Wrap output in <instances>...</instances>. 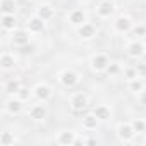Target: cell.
Instances as JSON below:
<instances>
[{"label":"cell","instance_id":"cell-14","mask_svg":"<svg viewBox=\"0 0 146 146\" xmlns=\"http://www.w3.org/2000/svg\"><path fill=\"white\" fill-rule=\"evenodd\" d=\"M76 33H78L79 40H83V41H90V40H93V38L98 35V29H96V26H95L93 23H84L83 26L76 28Z\"/></svg>","mask_w":146,"mask_h":146},{"label":"cell","instance_id":"cell-28","mask_svg":"<svg viewBox=\"0 0 146 146\" xmlns=\"http://www.w3.org/2000/svg\"><path fill=\"white\" fill-rule=\"evenodd\" d=\"M131 33H132V36H136V38H143V36H146V24H141V23L134 24L132 29H131Z\"/></svg>","mask_w":146,"mask_h":146},{"label":"cell","instance_id":"cell-31","mask_svg":"<svg viewBox=\"0 0 146 146\" xmlns=\"http://www.w3.org/2000/svg\"><path fill=\"white\" fill-rule=\"evenodd\" d=\"M137 103H139L141 107H146V88L137 95Z\"/></svg>","mask_w":146,"mask_h":146},{"label":"cell","instance_id":"cell-6","mask_svg":"<svg viewBox=\"0 0 146 146\" xmlns=\"http://www.w3.org/2000/svg\"><path fill=\"white\" fill-rule=\"evenodd\" d=\"M115 134L122 143H131L136 137V131L131 122H119L115 127Z\"/></svg>","mask_w":146,"mask_h":146},{"label":"cell","instance_id":"cell-19","mask_svg":"<svg viewBox=\"0 0 146 146\" xmlns=\"http://www.w3.org/2000/svg\"><path fill=\"white\" fill-rule=\"evenodd\" d=\"M93 113L98 117L100 122H107V120L112 119V108H110L108 105H96V107L93 108Z\"/></svg>","mask_w":146,"mask_h":146},{"label":"cell","instance_id":"cell-23","mask_svg":"<svg viewBox=\"0 0 146 146\" xmlns=\"http://www.w3.org/2000/svg\"><path fill=\"white\" fill-rule=\"evenodd\" d=\"M0 9H2V14H16L17 4L16 0H0Z\"/></svg>","mask_w":146,"mask_h":146},{"label":"cell","instance_id":"cell-9","mask_svg":"<svg viewBox=\"0 0 146 146\" xmlns=\"http://www.w3.org/2000/svg\"><path fill=\"white\" fill-rule=\"evenodd\" d=\"M31 36H33V33L28 28H17L16 31L11 33V41L16 46H26V45H29Z\"/></svg>","mask_w":146,"mask_h":146},{"label":"cell","instance_id":"cell-16","mask_svg":"<svg viewBox=\"0 0 146 146\" xmlns=\"http://www.w3.org/2000/svg\"><path fill=\"white\" fill-rule=\"evenodd\" d=\"M26 28L33 33V35H38V33H41L45 28H46V21H43L40 16H31L29 19H28V23H26Z\"/></svg>","mask_w":146,"mask_h":146},{"label":"cell","instance_id":"cell-11","mask_svg":"<svg viewBox=\"0 0 146 146\" xmlns=\"http://www.w3.org/2000/svg\"><path fill=\"white\" fill-rule=\"evenodd\" d=\"M24 103H26V102H23L21 98L11 96V98H7V102H5V105H4V112H5L7 115H19V113L23 112V108H24Z\"/></svg>","mask_w":146,"mask_h":146},{"label":"cell","instance_id":"cell-26","mask_svg":"<svg viewBox=\"0 0 146 146\" xmlns=\"http://www.w3.org/2000/svg\"><path fill=\"white\" fill-rule=\"evenodd\" d=\"M122 70H124V69H122V65H120L119 62H110L105 72H107V74H108L110 78H115V76L122 74Z\"/></svg>","mask_w":146,"mask_h":146},{"label":"cell","instance_id":"cell-12","mask_svg":"<svg viewBox=\"0 0 146 146\" xmlns=\"http://www.w3.org/2000/svg\"><path fill=\"white\" fill-rule=\"evenodd\" d=\"M67 23H69L70 26H74V28L83 26L84 23H88V14H86V11H83V9H72V11L67 14Z\"/></svg>","mask_w":146,"mask_h":146},{"label":"cell","instance_id":"cell-27","mask_svg":"<svg viewBox=\"0 0 146 146\" xmlns=\"http://www.w3.org/2000/svg\"><path fill=\"white\" fill-rule=\"evenodd\" d=\"M17 98H21L23 102H28V100H31L33 98V88L29 90V88H26V86H21V90L17 91V95H16Z\"/></svg>","mask_w":146,"mask_h":146},{"label":"cell","instance_id":"cell-30","mask_svg":"<svg viewBox=\"0 0 146 146\" xmlns=\"http://www.w3.org/2000/svg\"><path fill=\"white\" fill-rule=\"evenodd\" d=\"M134 67H136V70H137V76L143 78V79H146V62H139V64H136Z\"/></svg>","mask_w":146,"mask_h":146},{"label":"cell","instance_id":"cell-5","mask_svg":"<svg viewBox=\"0 0 146 146\" xmlns=\"http://www.w3.org/2000/svg\"><path fill=\"white\" fill-rule=\"evenodd\" d=\"M125 52H127L129 58H132V60H141V58L146 55V46H144V43H143L139 38H136V40H132V41L127 43Z\"/></svg>","mask_w":146,"mask_h":146},{"label":"cell","instance_id":"cell-8","mask_svg":"<svg viewBox=\"0 0 146 146\" xmlns=\"http://www.w3.org/2000/svg\"><path fill=\"white\" fill-rule=\"evenodd\" d=\"M33 98L38 102H48L53 98V88L46 83H38L33 86Z\"/></svg>","mask_w":146,"mask_h":146},{"label":"cell","instance_id":"cell-29","mask_svg":"<svg viewBox=\"0 0 146 146\" xmlns=\"http://www.w3.org/2000/svg\"><path fill=\"white\" fill-rule=\"evenodd\" d=\"M122 74H124V79H125V83H127V81H131V79H134V78H139V76H137V70H136V67H125V69L122 70Z\"/></svg>","mask_w":146,"mask_h":146},{"label":"cell","instance_id":"cell-20","mask_svg":"<svg viewBox=\"0 0 146 146\" xmlns=\"http://www.w3.org/2000/svg\"><path fill=\"white\" fill-rule=\"evenodd\" d=\"M36 16H40L43 21H52L53 17H55V9L50 5V4H43V5H40L38 9H36Z\"/></svg>","mask_w":146,"mask_h":146},{"label":"cell","instance_id":"cell-25","mask_svg":"<svg viewBox=\"0 0 146 146\" xmlns=\"http://www.w3.org/2000/svg\"><path fill=\"white\" fill-rule=\"evenodd\" d=\"M131 124H132L136 134H146V119H139L137 117V119H132Z\"/></svg>","mask_w":146,"mask_h":146},{"label":"cell","instance_id":"cell-34","mask_svg":"<svg viewBox=\"0 0 146 146\" xmlns=\"http://www.w3.org/2000/svg\"><path fill=\"white\" fill-rule=\"evenodd\" d=\"M144 46H146V43H144Z\"/></svg>","mask_w":146,"mask_h":146},{"label":"cell","instance_id":"cell-4","mask_svg":"<svg viewBox=\"0 0 146 146\" xmlns=\"http://www.w3.org/2000/svg\"><path fill=\"white\" fill-rule=\"evenodd\" d=\"M46 102H38L28 108V117L33 122H45L48 117V107L45 105Z\"/></svg>","mask_w":146,"mask_h":146},{"label":"cell","instance_id":"cell-3","mask_svg":"<svg viewBox=\"0 0 146 146\" xmlns=\"http://www.w3.org/2000/svg\"><path fill=\"white\" fill-rule=\"evenodd\" d=\"M112 26H113V31H115V33H119V35H127V33H131V29H132V26H134V21H132V17H131L129 14H119V16L113 19Z\"/></svg>","mask_w":146,"mask_h":146},{"label":"cell","instance_id":"cell-2","mask_svg":"<svg viewBox=\"0 0 146 146\" xmlns=\"http://www.w3.org/2000/svg\"><path fill=\"white\" fill-rule=\"evenodd\" d=\"M57 79H58L60 86H64V88H74L81 83V74L74 69H62L58 72Z\"/></svg>","mask_w":146,"mask_h":146},{"label":"cell","instance_id":"cell-10","mask_svg":"<svg viewBox=\"0 0 146 146\" xmlns=\"http://www.w3.org/2000/svg\"><path fill=\"white\" fill-rule=\"evenodd\" d=\"M115 11H117V7L112 0H102L96 5V16L100 19H110L115 14Z\"/></svg>","mask_w":146,"mask_h":146},{"label":"cell","instance_id":"cell-32","mask_svg":"<svg viewBox=\"0 0 146 146\" xmlns=\"http://www.w3.org/2000/svg\"><path fill=\"white\" fill-rule=\"evenodd\" d=\"M86 146L88 144V137H84V136H79L78 134V137H76V141H74V146Z\"/></svg>","mask_w":146,"mask_h":146},{"label":"cell","instance_id":"cell-17","mask_svg":"<svg viewBox=\"0 0 146 146\" xmlns=\"http://www.w3.org/2000/svg\"><path fill=\"white\" fill-rule=\"evenodd\" d=\"M0 24H2V29L7 31V33L16 31L17 29V17H16V14H2Z\"/></svg>","mask_w":146,"mask_h":146},{"label":"cell","instance_id":"cell-22","mask_svg":"<svg viewBox=\"0 0 146 146\" xmlns=\"http://www.w3.org/2000/svg\"><path fill=\"white\" fill-rule=\"evenodd\" d=\"M19 90H21V81L19 79H9V81L4 83V91L9 96H16Z\"/></svg>","mask_w":146,"mask_h":146},{"label":"cell","instance_id":"cell-33","mask_svg":"<svg viewBox=\"0 0 146 146\" xmlns=\"http://www.w3.org/2000/svg\"><path fill=\"white\" fill-rule=\"evenodd\" d=\"M143 143H144V144H146V136H144V139H143Z\"/></svg>","mask_w":146,"mask_h":146},{"label":"cell","instance_id":"cell-1","mask_svg":"<svg viewBox=\"0 0 146 146\" xmlns=\"http://www.w3.org/2000/svg\"><path fill=\"white\" fill-rule=\"evenodd\" d=\"M108 64H110V58L103 52L91 53L90 60H88V65H90V69L95 72V74H103V72L107 70V67H108Z\"/></svg>","mask_w":146,"mask_h":146},{"label":"cell","instance_id":"cell-15","mask_svg":"<svg viewBox=\"0 0 146 146\" xmlns=\"http://www.w3.org/2000/svg\"><path fill=\"white\" fill-rule=\"evenodd\" d=\"M17 67V58L14 53L11 52H2V55H0V69H2L4 72H11Z\"/></svg>","mask_w":146,"mask_h":146},{"label":"cell","instance_id":"cell-7","mask_svg":"<svg viewBox=\"0 0 146 146\" xmlns=\"http://www.w3.org/2000/svg\"><path fill=\"white\" fill-rule=\"evenodd\" d=\"M88 103H90V98H88V95L83 93V91L74 93V95L70 96V100H69V107H70V110H72V112H76V113L86 110V108H88Z\"/></svg>","mask_w":146,"mask_h":146},{"label":"cell","instance_id":"cell-13","mask_svg":"<svg viewBox=\"0 0 146 146\" xmlns=\"http://www.w3.org/2000/svg\"><path fill=\"white\" fill-rule=\"evenodd\" d=\"M78 137V132L72 129H64L55 136V143L60 146H74V141Z\"/></svg>","mask_w":146,"mask_h":146},{"label":"cell","instance_id":"cell-18","mask_svg":"<svg viewBox=\"0 0 146 146\" xmlns=\"http://www.w3.org/2000/svg\"><path fill=\"white\" fill-rule=\"evenodd\" d=\"M144 88H146V84H144V79L143 78H134V79L127 81V91L131 95H136L137 96Z\"/></svg>","mask_w":146,"mask_h":146},{"label":"cell","instance_id":"cell-21","mask_svg":"<svg viewBox=\"0 0 146 146\" xmlns=\"http://www.w3.org/2000/svg\"><path fill=\"white\" fill-rule=\"evenodd\" d=\"M98 124H100V120H98V117L93 112L83 117V129H86V131H96Z\"/></svg>","mask_w":146,"mask_h":146},{"label":"cell","instance_id":"cell-24","mask_svg":"<svg viewBox=\"0 0 146 146\" xmlns=\"http://www.w3.org/2000/svg\"><path fill=\"white\" fill-rule=\"evenodd\" d=\"M16 143H17V137L14 136V132L5 131V132L0 134V144L2 146H14Z\"/></svg>","mask_w":146,"mask_h":146}]
</instances>
